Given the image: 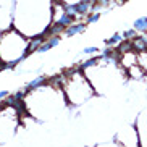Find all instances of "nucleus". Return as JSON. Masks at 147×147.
Returning a JSON list of instances; mask_svg holds the SVG:
<instances>
[{"instance_id": "f257e3e1", "label": "nucleus", "mask_w": 147, "mask_h": 147, "mask_svg": "<svg viewBox=\"0 0 147 147\" xmlns=\"http://www.w3.org/2000/svg\"><path fill=\"white\" fill-rule=\"evenodd\" d=\"M60 39H61L60 36H50V39H47V40H45V42H44L42 45H40V47L37 49V50H36V52H39V53L47 52V50L53 49L55 45H58V44H60Z\"/></svg>"}, {"instance_id": "20e7f679", "label": "nucleus", "mask_w": 147, "mask_h": 147, "mask_svg": "<svg viewBox=\"0 0 147 147\" xmlns=\"http://www.w3.org/2000/svg\"><path fill=\"white\" fill-rule=\"evenodd\" d=\"M84 31H86V24H84V23H73L71 26H68L65 29V36L66 37H71V36H74V34H81Z\"/></svg>"}, {"instance_id": "423d86ee", "label": "nucleus", "mask_w": 147, "mask_h": 147, "mask_svg": "<svg viewBox=\"0 0 147 147\" xmlns=\"http://www.w3.org/2000/svg\"><path fill=\"white\" fill-rule=\"evenodd\" d=\"M123 40H125L123 39V34H113L110 39L105 40V45H107V47H118Z\"/></svg>"}, {"instance_id": "9d476101", "label": "nucleus", "mask_w": 147, "mask_h": 147, "mask_svg": "<svg viewBox=\"0 0 147 147\" xmlns=\"http://www.w3.org/2000/svg\"><path fill=\"white\" fill-rule=\"evenodd\" d=\"M82 52L86 53V55H94L95 52H99V49H97V47H86Z\"/></svg>"}, {"instance_id": "6e6552de", "label": "nucleus", "mask_w": 147, "mask_h": 147, "mask_svg": "<svg viewBox=\"0 0 147 147\" xmlns=\"http://www.w3.org/2000/svg\"><path fill=\"white\" fill-rule=\"evenodd\" d=\"M138 37V31L134 29H126L125 32H123V39H126V40H133V39H136Z\"/></svg>"}, {"instance_id": "9b49d317", "label": "nucleus", "mask_w": 147, "mask_h": 147, "mask_svg": "<svg viewBox=\"0 0 147 147\" xmlns=\"http://www.w3.org/2000/svg\"><path fill=\"white\" fill-rule=\"evenodd\" d=\"M8 97V91H0V100H5Z\"/></svg>"}, {"instance_id": "0eeeda50", "label": "nucleus", "mask_w": 147, "mask_h": 147, "mask_svg": "<svg viewBox=\"0 0 147 147\" xmlns=\"http://www.w3.org/2000/svg\"><path fill=\"white\" fill-rule=\"evenodd\" d=\"M117 50L121 53V55H125V53H128V52H133V42L125 39V40H123V42H121L120 45L117 47Z\"/></svg>"}, {"instance_id": "f8f14e48", "label": "nucleus", "mask_w": 147, "mask_h": 147, "mask_svg": "<svg viewBox=\"0 0 147 147\" xmlns=\"http://www.w3.org/2000/svg\"><path fill=\"white\" fill-rule=\"evenodd\" d=\"M0 37H2V32H0Z\"/></svg>"}, {"instance_id": "7ed1b4c3", "label": "nucleus", "mask_w": 147, "mask_h": 147, "mask_svg": "<svg viewBox=\"0 0 147 147\" xmlns=\"http://www.w3.org/2000/svg\"><path fill=\"white\" fill-rule=\"evenodd\" d=\"M131 42H133V52H136V53H144V52H147L146 37H142V36H138V37H136V39H133Z\"/></svg>"}, {"instance_id": "39448f33", "label": "nucleus", "mask_w": 147, "mask_h": 147, "mask_svg": "<svg viewBox=\"0 0 147 147\" xmlns=\"http://www.w3.org/2000/svg\"><path fill=\"white\" fill-rule=\"evenodd\" d=\"M133 28L138 32H147V16H141V18H138L136 21H134V24H133Z\"/></svg>"}, {"instance_id": "f03ea898", "label": "nucleus", "mask_w": 147, "mask_h": 147, "mask_svg": "<svg viewBox=\"0 0 147 147\" xmlns=\"http://www.w3.org/2000/svg\"><path fill=\"white\" fill-rule=\"evenodd\" d=\"M47 82V78L45 76H37V78H34L31 82H28L26 86H24V91L29 94L31 91H36V89H39V87H42L44 84Z\"/></svg>"}, {"instance_id": "1a4fd4ad", "label": "nucleus", "mask_w": 147, "mask_h": 147, "mask_svg": "<svg viewBox=\"0 0 147 147\" xmlns=\"http://www.w3.org/2000/svg\"><path fill=\"white\" fill-rule=\"evenodd\" d=\"M99 20H100V13H97V11H92V15H87V23L89 24H94Z\"/></svg>"}]
</instances>
